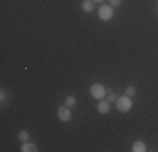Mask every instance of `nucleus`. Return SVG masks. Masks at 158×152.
<instances>
[{
    "label": "nucleus",
    "mask_w": 158,
    "mask_h": 152,
    "mask_svg": "<svg viewBox=\"0 0 158 152\" xmlns=\"http://www.w3.org/2000/svg\"><path fill=\"white\" fill-rule=\"evenodd\" d=\"M19 140H20V142H27L29 140V132L27 130H20L19 132Z\"/></svg>",
    "instance_id": "11"
},
{
    "label": "nucleus",
    "mask_w": 158,
    "mask_h": 152,
    "mask_svg": "<svg viewBox=\"0 0 158 152\" xmlns=\"http://www.w3.org/2000/svg\"><path fill=\"white\" fill-rule=\"evenodd\" d=\"M131 150L133 152H146V144L141 142V140H136V142L131 145Z\"/></svg>",
    "instance_id": "7"
},
{
    "label": "nucleus",
    "mask_w": 158,
    "mask_h": 152,
    "mask_svg": "<svg viewBox=\"0 0 158 152\" xmlns=\"http://www.w3.org/2000/svg\"><path fill=\"white\" fill-rule=\"evenodd\" d=\"M116 108H118V112H121V113L130 112V110L133 108L131 96H128V95H125V96H119L118 100H116Z\"/></svg>",
    "instance_id": "1"
},
{
    "label": "nucleus",
    "mask_w": 158,
    "mask_h": 152,
    "mask_svg": "<svg viewBox=\"0 0 158 152\" xmlns=\"http://www.w3.org/2000/svg\"><path fill=\"white\" fill-rule=\"evenodd\" d=\"M94 2H103V0H94Z\"/></svg>",
    "instance_id": "14"
},
{
    "label": "nucleus",
    "mask_w": 158,
    "mask_h": 152,
    "mask_svg": "<svg viewBox=\"0 0 158 152\" xmlns=\"http://www.w3.org/2000/svg\"><path fill=\"white\" fill-rule=\"evenodd\" d=\"M20 150L22 152H35L37 150V145L35 144H32V142H22V147H20Z\"/></svg>",
    "instance_id": "6"
},
{
    "label": "nucleus",
    "mask_w": 158,
    "mask_h": 152,
    "mask_svg": "<svg viewBox=\"0 0 158 152\" xmlns=\"http://www.w3.org/2000/svg\"><path fill=\"white\" fill-rule=\"evenodd\" d=\"M110 108H111V103L108 100H99V103H98V112H99L101 115L110 113Z\"/></svg>",
    "instance_id": "5"
},
{
    "label": "nucleus",
    "mask_w": 158,
    "mask_h": 152,
    "mask_svg": "<svg viewBox=\"0 0 158 152\" xmlns=\"http://www.w3.org/2000/svg\"><path fill=\"white\" fill-rule=\"evenodd\" d=\"M57 118L61 120V122H69L71 120V110H69V106H66V105L59 106V108H57Z\"/></svg>",
    "instance_id": "4"
},
{
    "label": "nucleus",
    "mask_w": 158,
    "mask_h": 152,
    "mask_svg": "<svg viewBox=\"0 0 158 152\" xmlns=\"http://www.w3.org/2000/svg\"><path fill=\"white\" fill-rule=\"evenodd\" d=\"M98 15H99V19H101V20H104V22L111 20V19H113V7L111 5H101L99 7V14H98Z\"/></svg>",
    "instance_id": "3"
},
{
    "label": "nucleus",
    "mask_w": 158,
    "mask_h": 152,
    "mask_svg": "<svg viewBox=\"0 0 158 152\" xmlns=\"http://www.w3.org/2000/svg\"><path fill=\"white\" fill-rule=\"evenodd\" d=\"M125 93L128 95V96H133V95H136V88H135V86H126Z\"/></svg>",
    "instance_id": "12"
},
{
    "label": "nucleus",
    "mask_w": 158,
    "mask_h": 152,
    "mask_svg": "<svg viewBox=\"0 0 158 152\" xmlns=\"http://www.w3.org/2000/svg\"><path fill=\"white\" fill-rule=\"evenodd\" d=\"M110 5L111 7H119L121 5V0H110Z\"/></svg>",
    "instance_id": "13"
},
{
    "label": "nucleus",
    "mask_w": 158,
    "mask_h": 152,
    "mask_svg": "<svg viewBox=\"0 0 158 152\" xmlns=\"http://www.w3.org/2000/svg\"><path fill=\"white\" fill-rule=\"evenodd\" d=\"M64 105L69 106V108H73V106H76V105H77V100H76L74 96H67V98H66V101H64Z\"/></svg>",
    "instance_id": "9"
},
{
    "label": "nucleus",
    "mask_w": 158,
    "mask_h": 152,
    "mask_svg": "<svg viewBox=\"0 0 158 152\" xmlns=\"http://www.w3.org/2000/svg\"><path fill=\"white\" fill-rule=\"evenodd\" d=\"M89 93H91V96L96 98V100H104V96L108 95V90L104 88V85L94 83V85H91V88H89Z\"/></svg>",
    "instance_id": "2"
},
{
    "label": "nucleus",
    "mask_w": 158,
    "mask_h": 152,
    "mask_svg": "<svg viewBox=\"0 0 158 152\" xmlns=\"http://www.w3.org/2000/svg\"><path fill=\"white\" fill-rule=\"evenodd\" d=\"M106 100L110 101V103H116V100H118V96H116V93H114V91L108 90V95H106Z\"/></svg>",
    "instance_id": "10"
},
{
    "label": "nucleus",
    "mask_w": 158,
    "mask_h": 152,
    "mask_svg": "<svg viewBox=\"0 0 158 152\" xmlns=\"http://www.w3.org/2000/svg\"><path fill=\"white\" fill-rule=\"evenodd\" d=\"M81 9L84 10V12H93V9H94V3H93L91 0H82Z\"/></svg>",
    "instance_id": "8"
}]
</instances>
